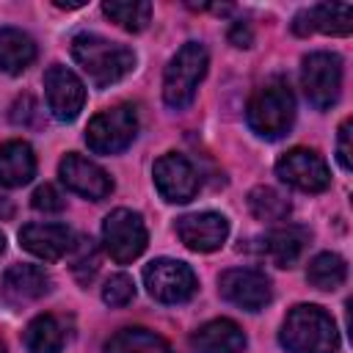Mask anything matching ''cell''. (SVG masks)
<instances>
[{
  "label": "cell",
  "mask_w": 353,
  "mask_h": 353,
  "mask_svg": "<svg viewBox=\"0 0 353 353\" xmlns=\"http://www.w3.org/2000/svg\"><path fill=\"white\" fill-rule=\"evenodd\" d=\"M218 292L223 301L245 309L259 312L273 301V284L270 279L256 268H232L223 270L218 279Z\"/></svg>",
  "instance_id": "cell-10"
},
{
  "label": "cell",
  "mask_w": 353,
  "mask_h": 353,
  "mask_svg": "<svg viewBox=\"0 0 353 353\" xmlns=\"http://www.w3.org/2000/svg\"><path fill=\"white\" fill-rule=\"evenodd\" d=\"M135 298V281L127 273H113L102 287V301L108 306H127Z\"/></svg>",
  "instance_id": "cell-28"
},
{
  "label": "cell",
  "mask_w": 353,
  "mask_h": 353,
  "mask_svg": "<svg viewBox=\"0 0 353 353\" xmlns=\"http://www.w3.org/2000/svg\"><path fill=\"white\" fill-rule=\"evenodd\" d=\"M306 279H309V284H312L314 290L334 292V290H339V287L345 284V279H347V265H345V259H342L339 254L323 251V254H317V256L309 262Z\"/></svg>",
  "instance_id": "cell-24"
},
{
  "label": "cell",
  "mask_w": 353,
  "mask_h": 353,
  "mask_svg": "<svg viewBox=\"0 0 353 353\" xmlns=\"http://www.w3.org/2000/svg\"><path fill=\"white\" fill-rule=\"evenodd\" d=\"M143 284L146 292L160 303H185L196 292V273L179 259L160 256L143 268Z\"/></svg>",
  "instance_id": "cell-8"
},
{
  "label": "cell",
  "mask_w": 353,
  "mask_h": 353,
  "mask_svg": "<svg viewBox=\"0 0 353 353\" xmlns=\"http://www.w3.org/2000/svg\"><path fill=\"white\" fill-rule=\"evenodd\" d=\"M229 44H234V47H251L254 44V30H251V25L245 22V19H237V22H232V28H229Z\"/></svg>",
  "instance_id": "cell-32"
},
{
  "label": "cell",
  "mask_w": 353,
  "mask_h": 353,
  "mask_svg": "<svg viewBox=\"0 0 353 353\" xmlns=\"http://www.w3.org/2000/svg\"><path fill=\"white\" fill-rule=\"evenodd\" d=\"M36 61V41L19 28H0V72L22 74Z\"/></svg>",
  "instance_id": "cell-21"
},
{
  "label": "cell",
  "mask_w": 353,
  "mask_h": 353,
  "mask_svg": "<svg viewBox=\"0 0 353 353\" xmlns=\"http://www.w3.org/2000/svg\"><path fill=\"white\" fill-rule=\"evenodd\" d=\"M102 243H105V251L110 254V259L119 265L138 259L149 243L146 223H143L141 212L127 210V207L113 210L102 223Z\"/></svg>",
  "instance_id": "cell-6"
},
{
  "label": "cell",
  "mask_w": 353,
  "mask_h": 353,
  "mask_svg": "<svg viewBox=\"0 0 353 353\" xmlns=\"http://www.w3.org/2000/svg\"><path fill=\"white\" fill-rule=\"evenodd\" d=\"M72 55L97 88H108L135 69V52L130 47L97 33H77L72 39Z\"/></svg>",
  "instance_id": "cell-1"
},
{
  "label": "cell",
  "mask_w": 353,
  "mask_h": 353,
  "mask_svg": "<svg viewBox=\"0 0 353 353\" xmlns=\"http://www.w3.org/2000/svg\"><path fill=\"white\" fill-rule=\"evenodd\" d=\"M36 174V154L28 141H6L0 143V185L22 188Z\"/></svg>",
  "instance_id": "cell-19"
},
{
  "label": "cell",
  "mask_w": 353,
  "mask_h": 353,
  "mask_svg": "<svg viewBox=\"0 0 353 353\" xmlns=\"http://www.w3.org/2000/svg\"><path fill=\"white\" fill-rule=\"evenodd\" d=\"M190 347L196 353H243L245 334H243V328L234 320L218 317V320L204 323L190 336Z\"/></svg>",
  "instance_id": "cell-17"
},
{
  "label": "cell",
  "mask_w": 353,
  "mask_h": 353,
  "mask_svg": "<svg viewBox=\"0 0 353 353\" xmlns=\"http://www.w3.org/2000/svg\"><path fill=\"white\" fill-rule=\"evenodd\" d=\"M290 353H336L339 331L334 317L314 303H298L287 312L279 334Z\"/></svg>",
  "instance_id": "cell-2"
},
{
  "label": "cell",
  "mask_w": 353,
  "mask_h": 353,
  "mask_svg": "<svg viewBox=\"0 0 353 353\" xmlns=\"http://www.w3.org/2000/svg\"><path fill=\"white\" fill-rule=\"evenodd\" d=\"M102 11L130 33H141L152 19V3L146 0H108Z\"/></svg>",
  "instance_id": "cell-25"
},
{
  "label": "cell",
  "mask_w": 353,
  "mask_h": 353,
  "mask_svg": "<svg viewBox=\"0 0 353 353\" xmlns=\"http://www.w3.org/2000/svg\"><path fill=\"white\" fill-rule=\"evenodd\" d=\"M52 6H58V8H83V3L77 0V3H66V0H52Z\"/></svg>",
  "instance_id": "cell-33"
},
{
  "label": "cell",
  "mask_w": 353,
  "mask_h": 353,
  "mask_svg": "<svg viewBox=\"0 0 353 353\" xmlns=\"http://www.w3.org/2000/svg\"><path fill=\"white\" fill-rule=\"evenodd\" d=\"M44 97L50 113L58 121H74L85 105V85L72 69H66L63 63H52L44 72Z\"/></svg>",
  "instance_id": "cell-11"
},
{
  "label": "cell",
  "mask_w": 353,
  "mask_h": 353,
  "mask_svg": "<svg viewBox=\"0 0 353 353\" xmlns=\"http://www.w3.org/2000/svg\"><path fill=\"white\" fill-rule=\"evenodd\" d=\"M58 176L69 190H74V193H80L91 201H102L113 193V179L108 176V171L99 168L94 160L77 154V152H69L61 160Z\"/></svg>",
  "instance_id": "cell-13"
},
{
  "label": "cell",
  "mask_w": 353,
  "mask_h": 353,
  "mask_svg": "<svg viewBox=\"0 0 353 353\" xmlns=\"http://www.w3.org/2000/svg\"><path fill=\"white\" fill-rule=\"evenodd\" d=\"M350 127H353V121L345 119L339 124V138H336V157H339V165L345 171L353 168V157H350Z\"/></svg>",
  "instance_id": "cell-30"
},
{
  "label": "cell",
  "mask_w": 353,
  "mask_h": 353,
  "mask_svg": "<svg viewBox=\"0 0 353 353\" xmlns=\"http://www.w3.org/2000/svg\"><path fill=\"white\" fill-rule=\"evenodd\" d=\"M105 353H174V347L160 334L141 325H130L116 331L105 342Z\"/></svg>",
  "instance_id": "cell-22"
},
{
  "label": "cell",
  "mask_w": 353,
  "mask_h": 353,
  "mask_svg": "<svg viewBox=\"0 0 353 353\" xmlns=\"http://www.w3.org/2000/svg\"><path fill=\"white\" fill-rule=\"evenodd\" d=\"M52 290V279L39 265H14L3 276V295L14 303L39 301Z\"/></svg>",
  "instance_id": "cell-18"
},
{
  "label": "cell",
  "mask_w": 353,
  "mask_h": 353,
  "mask_svg": "<svg viewBox=\"0 0 353 353\" xmlns=\"http://www.w3.org/2000/svg\"><path fill=\"white\" fill-rule=\"evenodd\" d=\"M152 176L157 193L171 204H185L199 193V174L185 154L165 152L163 157L154 160Z\"/></svg>",
  "instance_id": "cell-12"
},
{
  "label": "cell",
  "mask_w": 353,
  "mask_h": 353,
  "mask_svg": "<svg viewBox=\"0 0 353 353\" xmlns=\"http://www.w3.org/2000/svg\"><path fill=\"white\" fill-rule=\"evenodd\" d=\"M245 121L265 141L284 138L295 121V97L290 85L284 80H270L256 88L245 105Z\"/></svg>",
  "instance_id": "cell-3"
},
{
  "label": "cell",
  "mask_w": 353,
  "mask_h": 353,
  "mask_svg": "<svg viewBox=\"0 0 353 353\" xmlns=\"http://www.w3.org/2000/svg\"><path fill=\"white\" fill-rule=\"evenodd\" d=\"M63 328L58 323V317L52 314H39L28 323L22 342L28 347V353H61L63 347Z\"/></svg>",
  "instance_id": "cell-23"
},
{
  "label": "cell",
  "mask_w": 353,
  "mask_h": 353,
  "mask_svg": "<svg viewBox=\"0 0 353 353\" xmlns=\"http://www.w3.org/2000/svg\"><path fill=\"white\" fill-rule=\"evenodd\" d=\"M276 176L303 193H323L331 185V171L325 160L314 149L303 146H295L276 160Z\"/></svg>",
  "instance_id": "cell-9"
},
{
  "label": "cell",
  "mask_w": 353,
  "mask_h": 353,
  "mask_svg": "<svg viewBox=\"0 0 353 353\" xmlns=\"http://www.w3.org/2000/svg\"><path fill=\"white\" fill-rule=\"evenodd\" d=\"M301 85L306 99L325 110L339 99L342 91V58L336 52H309L301 66Z\"/></svg>",
  "instance_id": "cell-7"
},
{
  "label": "cell",
  "mask_w": 353,
  "mask_h": 353,
  "mask_svg": "<svg viewBox=\"0 0 353 353\" xmlns=\"http://www.w3.org/2000/svg\"><path fill=\"white\" fill-rule=\"evenodd\" d=\"M176 234L190 251L207 254L226 243L229 221L221 212H190L176 221Z\"/></svg>",
  "instance_id": "cell-14"
},
{
  "label": "cell",
  "mask_w": 353,
  "mask_h": 353,
  "mask_svg": "<svg viewBox=\"0 0 353 353\" xmlns=\"http://www.w3.org/2000/svg\"><path fill=\"white\" fill-rule=\"evenodd\" d=\"M72 273L85 284L94 279L97 268H99V251H97V243L91 237H74L72 243Z\"/></svg>",
  "instance_id": "cell-27"
},
{
  "label": "cell",
  "mask_w": 353,
  "mask_h": 353,
  "mask_svg": "<svg viewBox=\"0 0 353 353\" xmlns=\"http://www.w3.org/2000/svg\"><path fill=\"white\" fill-rule=\"evenodd\" d=\"M74 232L66 223H28L19 229V245L44 262H58L72 251Z\"/></svg>",
  "instance_id": "cell-15"
},
{
  "label": "cell",
  "mask_w": 353,
  "mask_h": 353,
  "mask_svg": "<svg viewBox=\"0 0 353 353\" xmlns=\"http://www.w3.org/2000/svg\"><path fill=\"white\" fill-rule=\"evenodd\" d=\"M30 204H33V210H39V212H61V210L66 207L63 196H61L52 185H39V188L33 190V196H30Z\"/></svg>",
  "instance_id": "cell-29"
},
{
  "label": "cell",
  "mask_w": 353,
  "mask_h": 353,
  "mask_svg": "<svg viewBox=\"0 0 353 353\" xmlns=\"http://www.w3.org/2000/svg\"><path fill=\"white\" fill-rule=\"evenodd\" d=\"M207 66H210V55H207L204 44L185 41L176 50V55L168 61L165 74H163V99H165V105L174 108V110H185L193 102L196 88L207 74Z\"/></svg>",
  "instance_id": "cell-4"
},
{
  "label": "cell",
  "mask_w": 353,
  "mask_h": 353,
  "mask_svg": "<svg viewBox=\"0 0 353 353\" xmlns=\"http://www.w3.org/2000/svg\"><path fill=\"white\" fill-rule=\"evenodd\" d=\"M248 210L256 221H284L290 215V199L276 188L259 185L248 193Z\"/></svg>",
  "instance_id": "cell-26"
},
{
  "label": "cell",
  "mask_w": 353,
  "mask_h": 353,
  "mask_svg": "<svg viewBox=\"0 0 353 353\" xmlns=\"http://www.w3.org/2000/svg\"><path fill=\"white\" fill-rule=\"evenodd\" d=\"M138 135V113L132 105H116L97 113L85 127V143L97 154H119Z\"/></svg>",
  "instance_id": "cell-5"
},
{
  "label": "cell",
  "mask_w": 353,
  "mask_h": 353,
  "mask_svg": "<svg viewBox=\"0 0 353 353\" xmlns=\"http://www.w3.org/2000/svg\"><path fill=\"white\" fill-rule=\"evenodd\" d=\"M292 30L298 36H309L314 30L328 36H347L353 30V8L347 3H317L295 14Z\"/></svg>",
  "instance_id": "cell-16"
},
{
  "label": "cell",
  "mask_w": 353,
  "mask_h": 353,
  "mask_svg": "<svg viewBox=\"0 0 353 353\" xmlns=\"http://www.w3.org/2000/svg\"><path fill=\"white\" fill-rule=\"evenodd\" d=\"M303 245H306V232L301 226H279L262 237V254L276 268H292L301 259Z\"/></svg>",
  "instance_id": "cell-20"
},
{
  "label": "cell",
  "mask_w": 353,
  "mask_h": 353,
  "mask_svg": "<svg viewBox=\"0 0 353 353\" xmlns=\"http://www.w3.org/2000/svg\"><path fill=\"white\" fill-rule=\"evenodd\" d=\"M33 116H36V99H33V97L25 94V97H19V99L11 105V121H14V124H22V127H25V124L33 121Z\"/></svg>",
  "instance_id": "cell-31"
},
{
  "label": "cell",
  "mask_w": 353,
  "mask_h": 353,
  "mask_svg": "<svg viewBox=\"0 0 353 353\" xmlns=\"http://www.w3.org/2000/svg\"><path fill=\"white\" fill-rule=\"evenodd\" d=\"M0 353H8V350H6V342H3V339H0Z\"/></svg>",
  "instance_id": "cell-35"
},
{
  "label": "cell",
  "mask_w": 353,
  "mask_h": 353,
  "mask_svg": "<svg viewBox=\"0 0 353 353\" xmlns=\"http://www.w3.org/2000/svg\"><path fill=\"white\" fill-rule=\"evenodd\" d=\"M3 251H6V234L0 232V254H3Z\"/></svg>",
  "instance_id": "cell-34"
}]
</instances>
